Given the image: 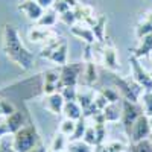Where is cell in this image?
<instances>
[{"instance_id":"obj_1","label":"cell","mask_w":152,"mask_h":152,"mask_svg":"<svg viewBox=\"0 0 152 152\" xmlns=\"http://www.w3.org/2000/svg\"><path fill=\"white\" fill-rule=\"evenodd\" d=\"M2 46L9 61L21 70H31L35 64V55L23 44L17 28L11 23H5L2 28Z\"/></svg>"},{"instance_id":"obj_2","label":"cell","mask_w":152,"mask_h":152,"mask_svg":"<svg viewBox=\"0 0 152 152\" xmlns=\"http://www.w3.org/2000/svg\"><path fill=\"white\" fill-rule=\"evenodd\" d=\"M107 76H108V81L111 82V85L119 90L122 99H126V100L134 102V104H138L142 100L145 90L131 78V76H120L114 72H108Z\"/></svg>"},{"instance_id":"obj_3","label":"cell","mask_w":152,"mask_h":152,"mask_svg":"<svg viewBox=\"0 0 152 152\" xmlns=\"http://www.w3.org/2000/svg\"><path fill=\"white\" fill-rule=\"evenodd\" d=\"M40 56L43 59H47L53 62L56 67H62L69 64V43L62 37H53L44 44L41 49Z\"/></svg>"},{"instance_id":"obj_4","label":"cell","mask_w":152,"mask_h":152,"mask_svg":"<svg viewBox=\"0 0 152 152\" xmlns=\"http://www.w3.org/2000/svg\"><path fill=\"white\" fill-rule=\"evenodd\" d=\"M41 142L37 126L32 122H28L21 129L12 135V148L15 152H29Z\"/></svg>"},{"instance_id":"obj_5","label":"cell","mask_w":152,"mask_h":152,"mask_svg":"<svg viewBox=\"0 0 152 152\" xmlns=\"http://www.w3.org/2000/svg\"><path fill=\"white\" fill-rule=\"evenodd\" d=\"M120 104H122V117H120V123H122V126H123V129H125L126 135L129 137L134 123H135L137 119L145 113V110H143V105L129 102V100H126V99H122Z\"/></svg>"},{"instance_id":"obj_6","label":"cell","mask_w":152,"mask_h":152,"mask_svg":"<svg viewBox=\"0 0 152 152\" xmlns=\"http://www.w3.org/2000/svg\"><path fill=\"white\" fill-rule=\"evenodd\" d=\"M59 91L64 87H78V82L84 73V61L81 62H70L59 67Z\"/></svg>"},{"instance_id":"obj_7","label":"cell","mask_w":152,"mask_h":152,"mask_svg":"<svg viewBox=\"0 0 152 152\" xmlns=\"http://www.w3.org/2000/svg\"><path fill=\"white\" fill-rule=\"evenodd\" d=\"M129 67H131V78L140 85L145 91H152V76L151 72H148L138 58L134 55H129Z\"/></svg>"},{"instance_id":"obj_8","label":"cell","mask_w":152,"mask_h":152,"mask_svg":"<svg viewBox=\"0 0 152 152\" xmlns=\"http://www.w3.org/2000/svg\"><path fill=\"white\" fill-rule=\"evenodd\" d=\"M151 137H152L151 122H149V117L143 113L142 116L137 119L134 126H132L131 134H129V142L131 143H137V142L146 140V138H151Z\"/></svg>"},{"instance_id":"obj_9","label":"cell","mask_w":152,"mask_h":152,"mask_svg":"<svg viewBox=\"0 0 152 152\" xmlns=\"http://www.w3.org/2000/svg\"><path fill=\"white\" fill-rule=\"evenodd\" d=\"M108 72H114L117 73L120 70V62H119V56H117V50L111 43H104L102 44V50H100V62Z\"/></svg>"},{"instance_id":"obj_10","label":"cell","mask_w":152,"mask_h":152,"mask_svg":"<svg viewBox=\"0 0 152 152\" xmlns=\"http://www.w3.org/2000/svg\"><path fill=\"white\" fill-rule=\"evenodd\" d=\"M59 78H61L59 67L43 72V96L59 91Z\"/></svg>"},{"instance_id":"obj_11","label":"cell","mask_w":152,"mask_h":152,"mask_svg":"<svg viewBox=\"0 0 152 152\" xmlns=\"http://www.w3.org/2000/svg\"><path fill=\"white\" fill-rule=\"evenodd\" d=\"M58 34L52 29V28H43V26H38V24H35V26L29 28L28 31V40L34 44H38V43H47L50 38L56 37Z\"/></svg>"},{"instance_id":"obj_12","label":"cell","mask_w":152,"mask_h":152,"mask_svg":"<svg viewBox=\"0 0 152 152\" xmlns=\"http://www.w3.org/2000/svg\"><path fill=\"white\" fill-rule=\"evenodd\" d=\"M64 104H66V100H64V97H62V94L59 91L52 93V94H47V96H43V107L49 113L55 114V116L62 114Z\"/></svg>"},{"instance_id":"obj_13","label":"cell","mask_w":152,"mask_h":152,"mask_svg":"<svg viewBox=\"0 0 152 152\" xmlns=\"http://www.w3.org/2000/svg\"><path fill=\"white\" fill-rule=\"evenodd\" d=\"M75 15H76V20H78L79 23L82 24H87V26L93 28V24L96 23L97 20V15L94 9L90 6V5H84V3H79L78 6H76L75 9Z\"/></svg>"},{"instance_id":"obj_14","label":"cell","mask_w":152,"mask_h":152,"mask_svg":"<svg viewBox=\"0 0 152 152\" xmlns=\"http://www.w3.org/2000/svg\"><path fill=\"white\" fill-rule=\"evenodd\" d=\"M18 11H21L31 21L37 23L44 14V9L37 3V0H24L18 5Z\"/></svg>"},{"instance_id":"obj_15","label":"cell","mask_w":152,"mask_h":152,"mask_svg":"<svg viewBox=\"0 0 152 152\" xmlns=\"http://www.w3.org/2000/svg\"><path fill=\"white\" fill-rule=\"evenodd\" d=\"M70 32L73 37L79 38V40H82L85 44H96V37H94V32L90 26H87V24H82V23H75L73 26H70Z\"/></svg>"},{"instance_id":"obj_16","label":"cell","mask_w":152,"mask_h":152,"mask_svg":"<svg viewBox=\"0 0 152 152\" xmlns=\"http://www.w3.org/2000/svg\"><path fill=\"white\" fill-rule=\"evenodd\" d=\"M84 87L93 88L99 79V72H97V62L96 61H84Z\"/></svg>"},{"instance_id":"obj_17","label":"cell","mask_w":152,"mask_h":152,"mask_svg":"<svg viewBox=\"0 0 152 152\" xmlns=\"http://www.w3.org/2000/svg\"><path fill=\"white\" fill-rule=\"evenodd\" d=\"M152 53V34L143 37L138 40V44L132 49V53L135 58L142 59V58H149Z\"/></svg>"},{"instance_id":"obj_18","label":"cell","mask_w":152,"mask_h":152,"mask_svg":"<svg viewBox=\"0 0 152 152\" xmlns=\"http://www.w3.org/2000/svg\"><path fill=\"white\" fill-rule=\"evenodd\" d=\"M5 125H6V129H8V134H12L14 135L18 129H21L24 125V114L21 111H15L12 113L9 117H5Z\"/></svg>"},{"instance_id":"obj_19","label":"cell","mask_w":152,"mask_h":152,"mask_svg":"<svg viewBox=\"0 0 152 152\" xmlns=\"http://www.w3.org/2000/svg\"><path fill=\"white\" fill-rule=\"evenodd\" d=\"M93 152H129V148L119 140H111L102 145H97Z\"/></svg>"},{"instance_id":"obj_20","label":"cell","mask_w":152,"mask_h":152,"mask_svg":"<svg viewBox=\"0 0 152 152\" xmlns=\"http://www.w3.org/2000/svg\"><path fill=\"white\" fill-rule=\"evenodd\" d=\"M62 114H64L66 119H70V120H79L84 117V113H82V108L81 105L76 102H66L64 104V110H62Z\"/></svg>"},{"instance_id":"obj_21","label":"cell","mask_w":152,"mask_h":152,"mask_svg":"<svg viewBox=\"0 0 152 152\" xmlns=\"http://www.w3.org/2000/svg\"><path fill=\"white\" fill-rule=\"evenodd\" d=\"M59 15H58V12L53 9V8H49L44 11V14L41 15V18L38 20L35 24H38V26H43V28H53L56 21H58Z\"/></svg>"},{"instance_id":"obj_22","label":"cell","mask_w":152,"mask_h":152,"mask_svg":"<svg viewBox=\"0 0 152 152\" xmlns=\"http://www.w3.org/2000/svg\"><path fill=\"white\" fill-rule=\"evenodd\" d=\"M91 29L94 32V37H96L97 43H100V44L107 43L105 41V29H107V17L105 15H97V20L93 24Z\"/></svg>"},{"instance_id":"obj_23","label":"cell","mask_w":152,"mask_h":152,"mask_svg":"<svg viewBox=\"0 0 152 152\" xmlns=\"http://www.w3.org/2000/svg\"><path fill=\"white\" fill-rule=\"evenodd\" d=\"M102 113H104V117H105L107 123H116L122 117V108H119L117 104H110Z\"/></svg>"},{"instance_id":"obj_24","label":"cell","mask_w":152,"mask_h":152,"mask_svg":"<svg viewBox=\"0 0 152 152\" xmlns=\"http://www.w3.org/2000/svg\"><path fill=\"white\" fill-rule=\"evenodd\" d=\"M67 145H69V137L58 131L52 140V145H50V152H62L67 149Z\"/></svg>"},{"instance_id":"obj_25","label":"cell","mask_w":152,"mask_h":152,"mask_svg":"<svg viewBox=\"0 0 152 152\" xmlns=\"http://www.w3.org/2000/svg\"><path fill=\"white\" fill-rule=\"evenodd\" d=\"M97 90L108 99L110 104H119V102H122L119 90H117V88H114L113 85L111 87H100V88H97Z\"/></svg>"},{"instance_id":"obj_26","label":"cell","mask_w":152,"mask_h":152,"mask_svg":"<svg viewBox=\"0 0 152 152\" xmlns=\"http://www.w3.org/2000/svg\"><path fill=\"white\" fill-rule=\"evenodd\" d=\"M87 128H88V120H87V119L82 117V119H79V120H76L75 132H73V135L69 138V142H73V140H82V137H84Z\"/></svg>"},{"instance_id":"obj_27","label":"cell","mask_w":152,"mask_h":152,"mask_svg":"<svg viewBox=\"0 0 152 152\" xmlns=\"http://www.w3.org/2000/svg\"><path fill=\"white\" fill-rule=\"evenodd\" d=\"M66 151L67 152H93L94 148L87 145L84 140H73V142H69Z\"/></svg>"},{"instance_id":"obj_28","label":"cell","mask_w":152,"mask_h":152,"mask_svg":"<svg viewBox=\"0 0 152 152\" xmlns=\"http://www.w3.org/2000/svg\"><path fill=\"white\" fill-rule=\"evenodd\" d=\"M129 152H152V138L131 143L129 145Z\"/></svg>"},{"instance_id":"obj_29","label":"cell","mask_w":152,"mask_h":152,"mask_svg":"<svg viewBox=\"0 0 152 152\" xmlns=\"http://www.w3.org/2000/svg\"><path fill=\"white\" fill-rule=\"evenodd\" d=\"M149 34H152V26L145 18L140 20L135 24V37H137V40H140V38H143V37H146Z\"/></svg>"},{"instance_id":"obj_30","label":"cell","mask_w":152,"mask_h":152,"mask_svg":"<svg viewBox=\"0 0 152 152\" xmlns=\"http://www.w3.org/2000/svg\"><path fill=\"white\" fill-rule=\"evenodd\" d=\"M15 111H17V108L14 107V104L9 102L5 97H0V117H9Z\"/></svg>"},{"instance_id":"obj_31","label":"cell","mask_w":152,"mask_h":152,"mask_svg":"<svg viewBox=\"0 0 152 152\" xmlns=\"http://www.w3.org/2000/svg\"><path fill=\"white\" fill-rule=\"evenodd\" d=\"M75 126H76V122L75 120H70V119H66L64 117V120H62L61 125H59V132L70 138L73 135V132H75Z\"/></svg>"},{"instance_id":"obj_32","label":"cell","mask_w":152,"mask_h":152,"mask_svg":"<svg viewBox=\"0 0 152 152\" xmlns=\"http://www.w3.org/2000/svg\"><path fill=\"white\" fill-rule=\"evenodd\" d=\"M82 140L87 145L93 146V148L97 146V137H96V131H94V126L93 125H88V128H87V131H85V134L82 137Z\"/></svg>"},{"instance_id":"obj_33","label":"cell","mask_w":152,"mask_h":152,"mask_svg":"<svg viewBox=\"0 0 152 152\" xmlns=\"http://www.w3.org/2000/svg\"><path fill=\"white\" fill-rule=\"evenodd\" d=\"M66 102H75L78 100V87H64L59 91Z\"/></svg>"},{"instance_id":"obj_34","label":"cell","mask_w":152,"mask_h":152,"mask_svg":"<svg viewBox=\"0 0 152 152\" xmlns=\"http://www.w3.org/2000/svg\"><path fill=\"white\" fill-rule=\"evenodd\" d=\"M142 100H143L145 114L151 119L152 117V91H145L143 96H142Z\"/></svg>"},{"instance_id":"obj_35","label":"cell","mask_w":152,"mask_h":152,"mask_svg":"<svg viewBox=\"0 0 152 152\" xmlns=\"http://www.w3.org/2000/svg\"><path fill=\"white\" fill-rule=\"evenodd\" d=\"M110 105L108 99L100 93L99 90H96V96H94V107L97 108V111H104L107 107Z\"/></svg>"},{"instance_id":"obj_36","label":"cell","mask_w":152,"mask_h":152,"mask_svg":"<svg viewBox=\"0 0 152 152\" xmlns=\"http://www.w3.org/2000/svg\"><path fill=\"white\" fill-rule=\"evenodd\" d=\"M59 20L66 24V26H73L75 23H78V20H76V15H75V11L73 9H70V11H67V12H64V14H61L59 15Z\"/></svg>"},{"instance_id":"obj_37","label":"cell","mask_w":152,"mask_h":152,"mask_svg":"<svg viewBox=\"0 0 152 152\" xmlns=\"http://www.w3.org/2000/svg\"><path fill=\"white\" fill-rule=\"evenodd\" d=\"M94 131H96V137H97V145L105 143L107 138V125H93Z\"/></svg>"},{"instance_id":"obj_38","label":"cell","mask_w":152,"mask_h":152,"mask_svg":"<svg viewBox=\"0 0 152 152\" xmlns=\"http://www.w3.org/2000/svg\"><path fill=\"white\" fill-rule=\"evenodd\" d=\"M56 12H58V15H61V14H64V12H67V11H70L72 8L64 2V0H55V3H53V6H52Z\"/></svg>"},{"instance_id":"obj_39","label":"cell","mask_w":152,"mask_h":152,"mask_svg":"<svg viewBox=\"0 0 152 152\" xmlns=\"http://www.w3.org/2000/svg\"><path fill=\"white\" fill-rule=\"evenodd\" d=\"M37 3H38V5H40V6L46 11V9H49V8H52V6H53L55 0H37Z\"/></svg>"},{"instance_id":"obj_40","label":"cell","mask_w":152,"mask_h":152,"mask_svg":"<svg viewBox=\"0 0 152 152\" xmlns=\"http://www.w3.org/2000/svg\"><path fill=\"white\" fill-rule=\"evenodd\" d=\"M29 152H49L47 149H46V146H44V143L43 142H40V143H38L34 149H31Z\"/></svg>"},{"instance_id":"obj_41","label":"cell","mask_w":152,"mask_h":152,"mask_svg":"<svg viewBox=\"0 0 152 152\" xmlns=\"http://www.w3.org/2000/svg\"><path fill=\"white\" fill-rule=\"evenodd\" d=\"M0 152H15L14 148H12V145H6V143H0Z\"/></svg>"},{"instance_id":"obj_42","label":"cell","mask_w":152,"mask_h":152,"mask_svg":"<svg viewBox=\"0 0 152 152\" xmlns=\"http://www.w3.org/2000/svg\"><path fill=\"white\" fill-rule=\"evenodd\" d=\"M143 18H145V20L151 24V26H152V9H149V11L146 12V14L143 15Z\"/></svg>"},{"instance_id":"obj_43","label":"cell","mask_w":152,"mask_h":152,"mask_svg":"<svg viewBox=\"0 0 152 152\" xmlns=\"http://www.w3.org/2000/svg\"><path fill=\"white\" fill-rule=\"evenodd\" d=\"M64 2H66V3H67V5L72 8V9H75L76 6L79 5V0H64Z\"/></svg>"},{"instance_id":"obj_44","label":"cell","mask_w":152,"mask_h":152,"mask_svg":"<svg viewBox=\"0 0 152 152\" xmlns=\"http://www.w3.org/2000/svg\"><path fill=\"white\" fill-rule=\"evenodd\" d=\"M149 58H151V61H152V53H151V56H149Z\"/></svg>"},{"instance_id":"obj_45","label":"cell","mask_w":152,"mask_h":152,"mask_svg":"<svg viewBox=\"0 0 152 152\" xmlns=\"http://www.w3.org/2000/svg\"><path fill=\"white\" fill-rule=\"evenodd\" d=\"M151 76H152V70H151Z\"/></svg>"},{"instance_id":"obj_46","label":"cell","mask_w":152,"mask_h":152,"mask_svg":"<svg viewBox=\"0 0 152 152\" xmlns=\"http://www.w3.org/2000/svg\"><path fill=\"white\" fill-rule=\"evenodd\" d=\"M62 152H67V151H62Z\"/></svg>"}]
</instances>
